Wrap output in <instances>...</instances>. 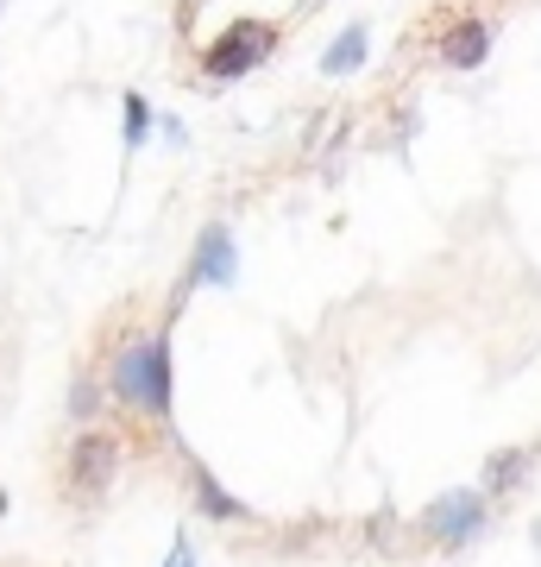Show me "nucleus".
Wrapping results in <instances>:
<instances>
[{
  "mask_svg": "<svg viewBox=\"0 0 541 567\" xmlns=\"http://www.w3.org/2000/svg\"><path fill=\"white\" fill-rule=\"evenodd\" d=\"M107 391L121 410H139L145 423H170V322L145 341H126L114 372H107Z\"/></svg>",
  "mask_w": 541,
  "mask_h": 567,
  "instance_id": "nucleus-1",
  "label": "nucleus"
},
{
  "mask_svg": "<svg viewBox=\"0 0 541 567\" xmlns=\"http://www.w3.org/2000/svg\"><path fill=\"white\" fill-rule=\"evenodd\" d=\"M114 473H121V435H114V429H82V435H70V447H63L58 492L70 498V505L89 511V505L107 498Z\"/></svg>",
  "mask_w": 541,
  "mask_h": 567,
  "instance_id": "nucleus-2",
  "label": "nucleus"
},
{
  "mask_svg": "<svg viewBox=\"0 0 541 567\" xmlns=\"http://www.w3.org/2000/svg\"><path fill=\"white\" fill-rule=\"evenodd\" d=\"M485 517H491V492L485 486H454L416 517V536L435 543V548H466L485 529Z\"/></svg>",
  "mask_w": 541,
  "mask_h": 567,
  "instance_id": "nucleus-3",
  "label": "nucleus"
},
{
  "mask_svg": "<svg viewBox=\"0 0 541 567\" xmlns=\"http://www.w3.org/2000/svg\"><path fill=\"white\" fill-rule=\"evenodd\" d=\"M271 51H278V25H264V20H233L221 39L201 51V70H208V76H246V70H259Z\"/></svg>",
  "mask_w": 541,
  "mask_h": 567,
  "instance_id": "nucleus-4",
  "label": "nucleus"
},
{
  "mask_svg": "<svg viewBox=\"0 0 541 567\" xmlns=\"http://www.w3.org/2000/svg\"><path fill=\"white\" fill-rule=\"evenodd\" d=\"M189 284H233V234L221 221L201 227L196 259H189Z\"/></svg>",
  "mask_w": 541,
  "mask_h": 567,
  "instance_id": "nucleus-5",
  "label": "nucleus"
},
{
  "mask_svg": "<svg viewBox=\"0 0 541 567\" xmlns=\"http://www.w3.org/2000/svg\"><path fill=\"white\" fill-rule=\"evenodd\" d=\"M485 51H491V25L485 20H454L447 25V39H441V63L447 70H472V63H485Z\"/></svg>",
  "mask_w": 541,
  "mask_h": 567,
  "instance_id": "nucleus-6",
  "label": "nucleus"
},
{
  "mask_svg": "<svg viewBox=\"0 0 541 567\" xmlns=\"http://www.w3.org/2000/svg\"><path fill=\"white\" fill-rule=\"evenodd\" d=\"M189 480H196V498H201V511H208L215 524H246V517H252V511H246L240 498H233V492H227L215 473H208V466L189 461Z\"/></svg>",
  "mask_w": 541,
  "mask_h": 567,
  "instance_id": "nucleus-7",
  "label": "nucleus"
},
{
  "mask_svg": "<svg viewBox=\"0 0 541 567\" xmlns=\"http://www.w3.org/2000/svg\"><path fill=\"white\" fill-rule=\"evenodd\" d=\"M529 466H535V447H498L491 461H485V492L503 498V492H517L529 480Z\"/></svg>",
  "mask_w": 541,
  "mask_h": 567,
  "instance_id": "nucleus-8",
  "label": "nucleus"
},
{
  "mask_svg": "<svg viewBox=\"0 0 541 567\" xmlns=\"http://www.w3.org/2000/svg\"><path fill=\"white\" fill-rule=\"evenodd\" d=\"M360 63H365V25H346L341 39L321 51V70H327V76H353Z\"/></svg>",
  "mask_w": 541,
  "mask_h": 567,
  "instance_id": "nucleus-9",
  "label": "nucleus"
},
{
  "mask_svg": "<svg viewBox=\"0 0 541 567\" xmlns=\"http://www.w3.org/2000/svg\"><path fill=\"white\" fill-rule=\"evenodd\" d=\"M145 126H152V107H145V95H126V145H139Z\"/></svg>",
  "mask_w": 541,
  "mask_h": 567,
  "instance_id": "nucleus-10",
  "label": "nucleus"
},
{
  "mask_svg": "<svg viewBox=\"0 0 541 567\" xmlns=\"http://www.w3.org/2000/svg\"><path fill=\"white\" fill-rule=\"evenodd\" d=\"M164 567H196V555H189V536H177V543H170V555H164Z\"/></svg>",
  "mask_w": 541,
  "mask_h": 567,
  "instance_id": "nucleus-11",
  "label": "nucleus"
},
{
  "mask_svg": "<svg viewBox=\"0 0 541 567\" xmlns=\"http://www.w3.org/2000/svg\"><path fill=\"white\" fill-rule=\"evenodd\" d=\"M0 517H7V492H0Z\"/></svg>",
  "mask_w": 541,
  "mask_h": 567,
  "instance_id": "nucleus-12",
  "label": "nucleus"
}]
</instances>
